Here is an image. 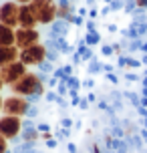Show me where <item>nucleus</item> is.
Segmentation results:
<instances>
[{
  "label": "nucleus",
  "mask_w": 147,
  "mask_h": 153,
  "mask_svg": "<svg viewBox=\"0 0 147 153\" xmlns=\"http://www.w3.org/2000/svg\"><path fill=\"white\" fill-rule=\"evenodd\" d=\"M16 42V28L0 24V46H10Z\"/></svg>",
  "instance_id": "obj_11"
},
{
  "label": "nucleus",
  "mask_w": 147,
  "mask_h": 153,
  "mask_svg": "<svg viewBox=\"0 0 147 153\" xmlns=\"http://www.w3.org/2000/svg\"><path fill=\"white\" fill-rule=\"evenodd\" d=\"M2 105H4V99L0 97V113H2Z\"/></svg>",
  "instance_id": "obj_18"
},
{
  "label": "nucleus",
  "mask_w": 147,
  "mask_h": 153,
  "mask_svg": "<svg viewBox=\"0 0 147 153\" xmlns=\"http://www.w3.org/2000/svg\"><path fill=\"white\" fill-rule=\"evenodd\" d=\"M40 42V32L36 28H16V42L14 45L22 51V48H28V46Z\"/></svg>",
  "instance_id": "obj_8"
},
{
  "label": "nucleus",
  "mask_w": 147,
  "mask_h": 153,
  "mask_svg": "<svg viewBox=\"0 0 147 153\" xmlns=\"http://www.w3.org/2000/svg\"><path fill=\"white\" fill-rule=\"evenodd\" d=\"M135 6L141 10H147V0H135Z\"/></svg>",
  "instance_id": "obj_14"
},
{
  "label": "nucleus",
  "mask_w": 147,
  "mask_h": 153,
  "mask_svg": "<svg viewBox=\"0 0 147 153\" xmlns=\"http://www.w3.org/2000/svg\"><path fill=\"white\" fill-rule=\"evenodd\" d=\"M143 65H147V56H143Z\"/></svg>",
  "instance_id": "obj_19"
},
{
  "label": "nucleus",
  "mask_w": 147,
  "mask_h": 153,
  "mask_svg": "<svg viewBox=\"0 0 147 153\" xmlns=\"http://www.w3.org/2000/svg\"><path fill=\"white\" fill-rule=\"evenodd\" d=\"M14 2H18V4H30L32 0H14Z\"/></svg>",
  "instance_id": "obj_16"
},
{
  "label": "nucleus",
  "mask_w": 147,
  "mask_h": 153,
  "mask_svg": "<svg viewBox=\"0 0 147 153\" xmlns=\"http://www.w3.org/2000/svg\"><path fill=\"white\" fill-rule=\"evenodd\" d=\"M47 46L36 42V45L28 46V48H22L20 51V56H18V61L26 65V67H39L42 62L47 61Z\"/></svg>",
  "instance_id": "obj_3"
},
{
  "label": "nucleus",
  "mask_w": 147,
  "mask_h": 153,
  "mask_svg": "<svg viewBox=\"0 0 147 153\" xmlns=\"http://www.w3.org/2000/svg\"><path fill=\"white\" fill-rule=\"evenodd\" d=\"M143 51H145V53H147V42H145V45H143Z\"/></svg>",
  "instance_id": "obj_20"
},
{
  "label": "nucleus",
  "mask_w": 147,
  "mask_h": 153,
  "mask_svg": "<svg viewBox=\"0 0 147 153\" xmlns=\"http://www.w3.org/2000/svg\"><path fill=\"white\" fill-rule=\"evenodd\" d=\"M22 131V117L14 115H2L0 117V135L6 139H14Z\"/></svg>",
  "instance_id": "obj_6"
},
{
  "label": "nucleus",
  "mask_w": 147,
  "mask_h": 153,
  "mask_svg": "<svg viewBox=\"0 0 147 153\" xmlns=\"http://www.w3.org/2000/svg\"><path fill=\"white\" fill-rule=\"evenodd\" d=\"M121 4H123L121 0H115V2H113V8H115V10H117V8H121Z\"/></svg>",
  "instance_id": "obj_15"
},
{
  "label": "nucleus",
  "mask_w": 147,
  "mask_h": 153,
  "mask_svg": "<svg viewBox=\"0 0 147 153\" xmlns=\"http://www.w3.org/2000/svg\"><path fill=\"white\" fill-rule=\"evenodd\" d=\"M30 109V103L26 97H20V95H10L4 99V105H2V113L4 115H14V117H24Z\"/></svg>",
  "instance_id": "obj_4"
},
{
  "label": "nucleus",
  "mask_w": 147,
  "mask_h": 153,
  "mask_svg": "<svg viewBox=\"0 0 147 153\" xmlns=\"http://www.w3.org/2000/svg\"><path fill=\"white\" fill-rule=\"evenodd\" d=\"M10 89H12L14 95H20V97H32V95H40L45 91L42 81H40V76L36 73H26L14 85H10Z\"/></svg>",
  "instance_id": "obj_2"
},
{
  "label": "nucleus",
  "mask_w": 147,
  "mask_h": 153,
  "mask_svg": "<svg viewBox=\"0 0 147 153\" xmlns=\"http://www.w3.org/2000/svg\"><path fill=\"white\" fill-rule=\"evenodd\" d=\"M8 151V139L0 135V153H6Z\"/></svg>",
  "instance_id": "obj_13"
},
{
  "label": "nucleus",
  "mask_w": 147,
  "mask_h": 153,
  "mask_svg": "<svg viewBox=\"0 0 147 153\" xmlns=\"http://www.w3.org/2000/svg\"><path fill=\"white\" fill-rule=\"evenodd\" d=\"M20 56V48L16 45H10V46H0V69L6 67V65H12V62L18 61Z\"/></svg>",
  "instance_id": "obj_10"
},
{
  "label": "nucleus",
  "mask_w": 147,
  "mask_h": 153,
  "mask_svg": "<svg viewBox=\"0 0 147 153\" xmlns=\"http://www.w3.org/2000/svg\"><path fill=\"white\" fill-rule=\"evenodd\" d=\"M18 12L20 4L14 0H4L0 4V24H6L10 28H18Z\"/></svg>",
  "instance_id": "obj_5"
},
{
  "label": "nucleus",
  "mask_w": 147,
  "mask_h": 153,
  "mask_svg": "<svg viewBox=\"0 0 147 153\" xmlns=\"http://www.w3.org/2000/svg\"><path fill=\"white\" fill-rule=\"evenodd\" d=\"M30 10L36 22L47 26V24H53L59 16H56V10H59V2L56 0H32L30 4Z\"/></svg>",
  "instance_id": "obj_1"
},
{
  "label": "nucleus",
  "mask_w": 147,
  "mask_h": 153,
  "mask_svg": "<svg viewBox=\"0 0 147 153\" xmlns=\"http://www.w3.org/2000/svg\"><path fill=\"white\" fill-rule=\"evenodd\" d=\"M56 16H59V18H71V4L69 2H59Z\"/></svg>",
  "instance_id": "obj_12"
},
{
  "label": "nucleus",
  "mask_w": 147,
  "mask_h": 153,
  "mask_svg": "<svg viewBox=\"0 0 147 153\" xmlns=\"http://www.w3.org/2000/svg\"><path fill=\"white\" fill-rule=\"evenodd\" d=\"M107 2H111V0H107Z\"/></svg>",
  "instance_id": "obj_21"
},
{
  "label": "nucleus",
  "mask_w": 147,
  "mask_h": 153,
  "mask_svg": "<svg viewBox=\"0 0 147 153\" xmlns=\"http://www.w3.org/2000/svg\"><path fill=\"white\" fill-rule=\"evenodd\" d=\"M145 28H147V24H145Z\"/></svg>",
  "instance_id": "obj_22"
},
{
  "label": "nucleus",
  "mask_w": 147,
  "mask_h": 153,
  "mask_svg": "<svg viewBox=\"0 0 147 153\" xmlns=\"http://www.w3.org/2000/svg\"><path fill=\"white\" fill-rule=\"evenodd\" d=\"M28 73V67L26 65H22L20 61L12 62V65H6V67H2L0 69V76H2V81H4V85H14L20 76H24Z\"/></svg>",
  "instance_id": "obj_7"
},
{
  "label": "nucleus",
  "mask_w": 147,
  "mask_h": 153,
  "mask_svg": "<svg viewBox=\"0 0 147 153\" xmlns=\"http://www.w3.org/2000/svg\"><path fill=\"white\" fill-rule=\"evenodd\" d=\"M18 26L20 28H36L39 22L32 14V10L28 4H20V12H18Z\"/></svg>",
  "instance_id": "obj_9"
},
{
  "label": "nucleus",
  "mask_w": 147,
  "mask_h": 153,
  "mask_svg": "<svg viewBox=\"0 0 147 153\" xmlns=\"http://www.w3.org/2000/svg\"><path fill=\"white\" fill-rule=\"evenodd\" d=\"M4 87H6V85H4V81H2V76H0V91H2Z\"/></svg>",
  "instance_id": "obj_17"
}]
</instances>
